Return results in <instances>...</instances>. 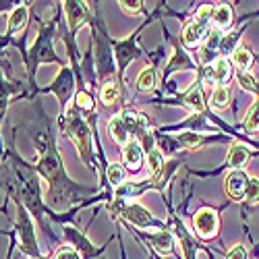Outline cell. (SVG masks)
<instances>
[{
    "label": "cell",
    "instance_id": "cell-1",
    "mask_svg": "<svg viewBox=\"0 0 259 259\" xmlns=\"http://www.w3.org/2000/svg\"><path fill=\"white\" fill-rule=\"evenodd\" d=\"M108 135L120 145H126L135 135L141 139L143 137L149 139V122L143 114H137L133 110H124L108 122Z\"/></svg>",
    "mask_w": 259,
    "mask_h": 259
},
{
    "label": "cell",
    "instance_id": "cell-2",
    "mask_svg": "<svg viewBox=\"0 0 259 259\" xmlns=\"http://www.w3.org/2000/svg\"><path fill=\"white\" fill-rule=\"evenodd\" d=\"M64 131L69 133V137L75 141V145L79 147L81 156L88 160L90 164H94L92 160V133H90V126L83 122L81 116H77L73 110H69L67 118H64Z\"/></svg>",
    "mask_w": 259,
    "mask_h": 259
},
{
    "label": "cell",
    "instance_id": "cell-3",
    "mask_svg": "<svg viewBox=\"0 0 259 259\" xmlns=\"http://www.w3.org/2000/svg\"><path fill=\"white\" fill-rule=\"evenodd\" d=\"M211 15H213V7L203 5V7L197 11L195 19H193L191 23L185 25V29H183V44H185V46H197L199 41L205 37V33L209 31Z\"/></svg>",
    "mask_w": 259,
    "mask_h": 259
},
{
    "label": "cell",
    "instance_id": "cell-4",
    "mask_svg": "<svg viewBox=\"0 0 259 259\" xmlns=\"http://www.w3.org/2000/svg\"><path fill=\"white\" fill-rule=\"evenodd\" d=\"M19 234H21V245H23V251L31 257H37V243H35V236H33V224L31 218L25 213V209L19 205V222H17Z\"/></svg>",
    "mask_w": 259,
    "mask_h": 259
},
{
    "label": "cell",
    "instance_id": "cell-5",
    "mask_svg": "<svg viewBox=\"0 0 259 259\" xmlns=\"http://www.w3.org/2000/svg\"><path fill=\"white\" fill-rule=\"evenodd\" d=\"M230 62L224 58V56H220V58H215V62L213 64H209V67H205L203 69V81H205V85H226L228 83V79H230Z\"/></svg>",
    "mask_w": 259,
    "mask_h": 259
},
{
    "label": "cell",
    "instance_id": "cell-6",
    "mask_svg": "<svg viewBox=\"0 0 259 259\" xmlns=\"http://www.w3.org/2000/svg\"><path fill=\"white\" fill-rule=\"evenodd\" d=\"M195 230L199 236L203 239H211V236L218 232V215H215L213 209H199L197 215H195Z\"/></svg>",
    "mask_w": 259,
    "mask_h": 259
},
{
    "label": "cell",
    "instance_id": "cell-7",
    "mask_svg": "<svg viewBox=\"0 0 259 259\" xmlns=\"http://www.w3.org/2000/svg\"><path fill=\"white\" fill-rule=\"evenodd\" d=\"M247 187H249V177L241 170H232L226 177V191L234 201H243L247 197Z\"/></svg>",
    "mask_w": 259,
    "mask_h": 259
},
{
    "label": "cell",
    "instance_id": "cell-8",
    "mask_svg": "<svg viewBox=\"0 0 259 259\" xmlns=\"http://www.w3.org/2000/svg\"><path fill=\"white\" fill-rule=\"evenodd\" d=\"M122 215L131 224H135L139 228H152L156 224L152 213H149L143 205H126V207H122Z\"/></svg>",
    "mask_w": 259,
    "mask_h": 259
},
{
    "label": "cell",
    "instance_id": "cell-9",
    "mask_svg": "<svg viewBox=\"0 0 259 259\" xmlns=\"http://www.w3.org/2000/svg\"><path fill=\"white\" fill-rule=\"evenodd\" d=\"M141 162H143V149L137 139H131L126 145H122V164L128 170H133V172L139 170Z\"/></svg>",
    "mask_w": 259,
    "mask_h": 259
},
{
    "label": "cell",
    "instance_id": "cell-10",
    "mask_svg": "<svg viewBox=\"0 0 259 259\" xmlns=\"http://www.w3.org/2000/svg\"><path fill=\"white\" fill-rule=\"evenodd\" d=\"M29 58H31V62H33V67L37 62H41V60H56L54 56H52V48H50V31L46 29L44 33L39 35V39L35 41V46L31 48V52H29Z\"/></svg>",
    "mask_w": 259,
    "mask_h": 259
},
{
    "label": "cell",
    "instance_id": "cell-11",
    "mask_svg": "<svg viewBox=\"0 0 259 259\" xmlns=\"http://www.w3.org/2000/svg\"><path fill=\"white\" fill-rule=\"evenodd\" d=\"M64 11H67V19H69V25H71V31L79 29L85 19H88V15H85V7L83 3H64Z\"/></svg>",
    "mask_w": 259,
    "mask_h": 259
},
{
    "label": "cell",
    "instance_id": "cell-12",
    "mask_svg": "<svg viewBox=\"0 0 259 259\" xmlns=\"http://www.w3.org/2000/svg\"><path fill=\"white\" fill-rule=\"evenodd\" d=\"M149 243H152V247L162 253V255H168L172 251V245H175V239H172V234L166 232V230H158L154 232L152 236H149Z\"/></svg>",
    "mask_w": 259,
    "mask_h": 259
},
{
    "label": "cell",
    "instance_id": "cell-13",
    "mask_svg": "<svg viewBox=\"0 0 259 259\" xmlns=\"http://www.w3.org/2000/svg\"><path fill=\"white\" fill-rule=\"evenodd\" d=\"M247 160H249V149L245 145H241V143H234L230 147V152H228V166L234 168V170H239V168H243L247 164Z\"/></svg>",
    "mask_w": 259,
    "mask_h": 259
},
{
    "label": "cell",
    "instance_id": "cell-14",
    "mask_svg": "<svg viewBox=\"0 0 259 259\" xmlns=\"http://www.w3.org/2000/svg\"><path fill=\"white\" fill-rule=\"evenodd\" d=\"M27 15H29V9L25 5H19L11 11L9 15V31H19L27 23Z\"/></svg>",
    "mask_w": 259,
    "mask_h": 259
},
{
    "label": "cell",
    "instance_id": "cell-15",
    "mask_svg": "<svg viewBox=\"0 0 259 259\" xmlns=\"http://www.w3.org/2000/svg\"><path fill=\"white\" fill-rule=\"evenodd\" d=\"M185 106L193 112H201L205 108V100H203V92L199 85H193V90H189V94L185 96Z\"/></svg>",
    "mask_w": 259,
    "mask_h": 259
},
{
    "label": "cell",
    "instance_id": "cell-16",
    "mask_svg": "<svg viewBox=\"0 0 259 259\" xmlns=\"http://www.w3.org/2000/svg\"><path fill=\"white\" fill-rule=\"evenodd\" d=\"M211 21H213V25L218 27V29L230 27V23H232V9L228 5H218V7L213 9Z\"/></svg>",
    "mask_w": 259,
    "mask_h": 259
},
{
    "label": "cell",
    "instance_id": "cell-17",
    "mask_svg": "<svg viewBox=\"0 0 259 259\" xmlns=\"http://www.w3.org/2000/svg\"><path fill=\"white\" fill-rule=\"evenodd\" d=\"M232 62L236 64V67H239L241 73H247V69L251 67V62H253L251 50L245 48V46H236L234 52H232Z\"/></svg>",
    "mask_w": 259,
    "mask_h": 259
},
{
    "label": "cell",
    "instance_id": "cell-18",
    "mask_svg": "<svg viewBox=\"0 0 259 259\" xmlns=\"http://www.w3.org/2000/svg\"><path fill=\"white\" fill-rule=\"evenodd\" d=\"M137 54L133 41H124V44H116V56H118V67L120 71L126 67L128 62H131V58Z\"/></svg>",
    "mask_w": 259,
    "mask_h": 259
},
{
    "label": "cell",
    "instance_id": "cell-19",
    "mask_svg": "<svg viewBox=\"0 0 259 259\" xmlns=\"http://www.w3.org/2000/svg\"><path fill=\"white\" fill-rule=\"evenodd\" d=\"M156 88V69L152 67H147L139 73L137 77V90L141 92H149V90H154Z\"/></svg>",
    "mask_w": 259,
    "mask_h": 259
},
{
    "label": "cell",
    "instance_id": "cell-20",
    "mask_svg": "<svg viewBox=\"0 0 259 259\" xmlns=\"http://www.w3.org/2000/svg\"><path fill=\"white\" fill-rule=\"evenodd\" d=\"M102 102L106 104V106H114L116 102H118V96H120V90H118V85L114 83V81H108V83H104V88H102Z\"/></svg>",
    "mask_w": 259,
    "mask_h": 259
},
{
    "label": "cell",
    "instance_id": "cell-21",
    "mask_svg": "<svg viewBox=\"0 0 259 259\" xmlns=\"http://www.w3.org/2000/svg\"><path fill=\"white\" fill-rule=\"evenodd\" d=\"M230 102V90L226 88V85H218V88L213 90L211 94V106L218 108V110H222V108H226Z\"/></svg>",
    "mask_w": 259,
    "mask_h": 259
},
{
    "label": "cell",
    "instance_id": "cell-22",
    "mask_svg": "<svg viewBox=\"0 0 259 259\" xmlns=\"http://www.w3.org/2000/svg\"><path fill=\"white\" fill-rule=\"evenodd\" d=\"M147 164H149V170H152L154 177H158L164 170V156H162L160 149H149L147 152Z\"/></svg>",
    "mask_w": 259,
    "mask_h": 259
},
{
    "label": "cell",
    "instance_id": "cell-23",
    "mask_svg": "<svg viewBox=\"0 0 259 259\" xmlns=\"http://www.w3.org/2000/svg\"><path fill=\"white\" fill-rule=\"evenodd\" d=\"M71 85H73V81H71V73H69V71H64V73L56 79V83H54V90H56V94H58L60 100L67 98V94L71 92Z\"/></svg>",
    "mask_w": 259,
    "mask_h": 259
},
{
    "label": "cell",
    "instance_id": "cell-24",
    "mask_svg": "<svg viewBox=\"0 0 259 259\" xmlns=\"http://www.w3.org/2000/svg\"><path fill=\"white\" fill-rule=\"evenodd\" d=\"M106 175H108V181H110V185L118 187L124 181V177H126V170H124L122 164H110V166H108Z\"/></svg>",
    "mask_w": 259,
    "mask_h": 259
},
{
    "label": "cell",
    "instance_id": "cell-25",
    "mask_svg": "<svg viewBox=\"0 0 259 259\" xmlns=\"http://www.w3.org/2000/svg\"><path fill=\"white\" fill-rule=\"evenodd\" d=\"M245 128H247V131H251V133L259 131V102L253 104V108L249 110V114L245 118Z\"/></svg>",
    "mask_w": 259,
    "mask_h": 259
},
{
    "label": "cell",
    "instance_id": "cell-26",
    "mask_svg": "<svg viewBox=\"0 0 259 259\" xmlns=\"http://www.w3.org/2000/svg\"><path fill=\"white\" fill-rule=\"evenodd\" d=\"M175 139H177L181 145H185V147H197V145L201 143V135H199V133H193V131H185V133L177 135Z\"/></svg>",
    "mask_w": 259,
    "mask_h": 259
},
{
    "label": "cell",
    "instance_id": "cell-27",
    "mask_svg": "<svg viewBox=\"0 0 259 259\" xmlns=\"http://www.w3.org/2000/svg\"><path fill=\"white\" fill-rule=\"evenodd\" d=\"M9 83L0 77V120H3L5 112H7V106H9Z\"/></svg>",
    "mask_w": 259,
    "mask_h": 259
},
{
    "label": "cell",
    "instance_id": "cell-28",
    "mask_svg": "<svg viewBox=\"0 0 259 259\" xmlns=\"http://www.w3.org/2000/svg\"><path fill=\"white\" fill-rule=\"evenodd\" d=\"M54 259H81V253H79L77 249L69 247V245H64V247H60V249L56 251Z\"/></svg>",
    "mask_w": 259,
    "mask_h": 259
},
{
    "label": "cell",
    "instance_id": "cell-29",
    "mask_svg": "<svg viewBox=\"0 0 259 259\" xmlns=\"http://www.w3.org/2000/svg\"><path fill=\"white\" fill-rule=\"evenodd\" d=\"M118 5L128 15H139L143 11V3H139V0H128V3H126V0H122V3H118Z\"/></svg>",
    "mask_w": 259,
    "mask_h": 259
},
{
    "label": "cell",
    "instance_id": "cell-30",
    "mask_svg": "<svg viewBox=\"0 0 259 259\" xmlns=\"http://www.w3.org/2000/svg\"><path fill=\"white\" fill-rule=\"evenodd\" d=\"M236 39H239V35H236V33H230V35L222 37V39H220V52H222V54H230V52H234Z\"/></svg>",
    "mask_w": 259,
    "mask_h": 259
},
{
    "label": "cell",
    "instance_id": "cell-31",
    "mask_svg": "<svg viewBox=\"0 0 259 259\" xmlns=\"http://www.w3.org/2000/svg\"><path fill=\"white\" fill-rule=\"evenodd\" d=\"M247 201L257 203L259 201V179H249V187H247Z\"/></svg>",
    "mask_w": 259,
    "mask_h": 259
},
{
    "label": "cell",
    "instance_id": "cell-32",
    "mask_svg": "<svg viewBox=\"0 0 259 259\" xmlns=\"http://www.w3.org/2000/svg\"><path fill=\"white\" fill-rule=\"evenodd\" d=\"M75 104H77L79 108H85V110L94 108V100H92V96H90L88 92H79L77 98H75Z\"/></svg>",
    "mask_w": 259,
    "mask_h": 259
},
{
    "label": "cell",
    "instance_id": "cell-33",
    "mask_svg": "<svg viewBox=\"0 0 259 259\" xmlns=\"http://www.w3.org/2000/svg\"><path fill=\"white\" fill-rule=\"evenodd\" d=\"M239 83L243 85L245 90H249V92H255L257 90V83H255L253 75H249V73H239Z\"/></svg>",
    "mask_w": 259,
    "mask_h": 259
},
{
    "label": "cell",
    "instance_id": "cell-34",
    "mask_svg": "<svg viewBox=\"0 0 259 259\" xmlns=\"http://www.w3.org/2000/svg\"><path fill=\"white\" fill-rule=\"evenodd\" d=\"M228 259H247V249L241 247V245H236V247L228 253Z\"/></svg>",
    "mask_w": 259,
    "mask_h": 259
}]
</instances>
